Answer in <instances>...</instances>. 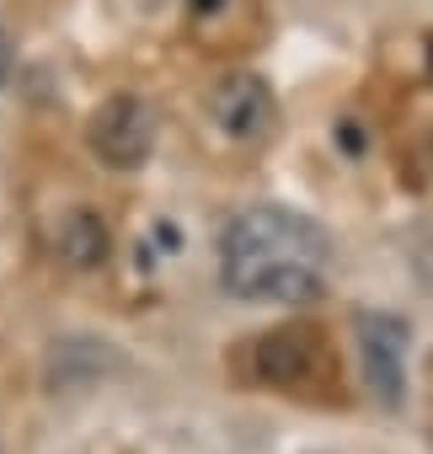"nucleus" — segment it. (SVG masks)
<instances>
[{
  "instance_id": "obj_2",
  "label": "nucleus",
  "mask_w": 433,
  "mask_h": 454,
  "mask_svg": "<svg viewBox=\"0 0 433 454\" xmlns=\"http://www.w3.org/2000/svg\"><path fill=\"white\" fill-rule=\"evenodd\" d=\"M406 342H412V332L401 316H385V310L358 316V364H364V380L380 406L406 401Z\"/></svg>"
},
{
  "instance_id": "obj_5",
  "label": "nucleus",
  "mask_w": 433,
  "mask_h": 454,
  "mask_svg": "<svg viewBox=\"0 0 433 454\" xmlns=\"http://www.w3.org/2000/svg\"><path fill=\"white\" fill-rule=\"evenodd\" d=\"M316 348H321V332L284 326V332H273V337L257 342V374L273 380V385H300L305 369L316 364Z\"/></svg>"
},
{
  "instance_id": "obj_3",
  "label": "nucleus",
  "mask_w": 433,
  "mask_h": 454,
  "mask_svg": "<svg viewBox=\"0 0 433 454\" xmlns=\"http://www.w3.org/2000/svg\"><path fill=\"white\" fill-rule=\"evenodd\" d=\"M150 145H155V118H150V107L139 97H113V102H102L91 113V150L107 166L129 171V166H139L150 155Z\"/></svg>"
},
{
  "instance_id": "obj_6",
  "label": "nucleus",
  "mask_w": 433,
  "mask_h": 454,
  "mask_svg": "<svg viewBox=\"0 0 433 454\" xmlns=\"http://www.w3.org/2000/svg\"><path fill=\"white\" fill-rule=\"evenodd\" d=\"M59 252L75 262V268H102L107 262V224L97 214H70L65 231H59Z\"/></svg>"
},
{
  "instance_id": "obj_7",
  "label": "nucleus",
  "mask_w": 433,
  "mask_h": 454,
  "mask_svg": "<svg viewBox=\"0 0 433 454\" xmlns=\"http://www.w3.org/2000/svg\"><path fill=\"white\" fill-rule=\"evenodd\" d=\"M12 81V33H6V22H0V86Z\"/></svg>"
},
{
  "instance_id": "obj_4",
  "label": "nucleus",
  "mask_w": 433,
  "mask_h": 454,
  "mask_svg": "<svg viewBox=\"0 0 433 454\" xmlns=\"http://www.w3.org/2000/svg\"><path fill=\"white\" fill-rule=\"evenodd\" d=\"M214 123L231 139H263L273 123V97L257 75H225L214 86Z\"/></svg>"
},
{
  "instance_id": "obj_8",
  "label": "nucleus",
  "mask_w": 433,
  "mask_h": 454,
  "mask_svg": "<svg viewBox=\"0 0 433 454\" xmlns=\"http://www.w3.org/2000/svg\"><path fill=\"white\" fill-rule=\"evenodd\" d=\"M193 6H198V12H220V6H225V0H193Z\"/></svg>"
},
{
  "instance_id": "obj_9",
  "label": "nucleus",
  "mask_w": 433,
  "mask_h": 454,
  "mask_svg": "<svg viewBox=\"0 0 433 454\" xmlns=\"http://www.w3.org/2000/svg\"><path fill=\"white\" fill-rule=\"evenodd\" d=\"M428 59H433V54H428Z\"/></svg>"
},
{
  "instance_id": "obj_1",
  "label": "nucleus",
  "mask_w": 433,
  "mask_h": 454,
  "mask_svg": "<svg viewBox=\"0 0 433 454\" xmlns=\"http://www.w3.org/2000/svg\"><path fill=\"white\" fill-rule=\"evenodd\" d=\"M332 241L316 219L257 203L241 208L220 236V278L236 300L252 305H311L327 294Z\"/></svg>"
}]
</instances>
